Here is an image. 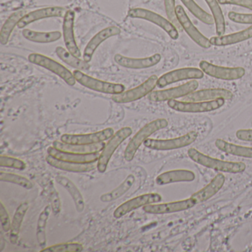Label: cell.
I'll return each mask as SVG.
<instances>
[{
  "mask_svg": "<svg viewBox=\"0 0 252 252\" xmlns=\"http://www.w3.org/2000/svg\"><path fill=\"white\" fill-rule=\"evenodd\" d=\"M132 134V129L129 126H125L118 130L109 139L105 144L97 161V169L100 173H104L107 170L110 160L119 146L127 139Z\"/></svg>",
  "mask_w": 252,
  "mask_h": 252,
  "instance_id": "3957f363",
  "label": "cell"
},
{
  "mask_svg": "<svg viewBox=\"0 0 252 252\" xmlns=\"http://www.w3.org/2000/svg\"><path fill=\"white\" fill-rule=\"evenodd\" d=\"M47 153L49 156L59 160L78 163H95L98 161L100 156V153L86 155L74 154V153L60 151L54 147H50L47 150Z\"/></svg>",
  "mask_w": 252,
  "mask_h": 252,
  "instance_id": "7402d4cb",
  "label": "cell"
},
{
  "mask_svg": "<svg viewBox=\"0 0 252 252\" xmlns=\"http://www.w3.org/2000/svg\"><path fill=\"white\" fill-rule=\"evenodd\" d=\"M29 207L30 205L29 203H21L14 213L12 222H11V231H10V241L13 244H16L18 241L19 234L21 229L22 224Z\"/></svg>",
  "mask_w": 252,
  "mask_h": 252,
  "instance_id": "d6a6232c",
  "label": "cell"
},
{
  "mask_svg": "<svg viewBox=\"0 0 252 252\" xmlns=\"http://www.w3.org/2000/svg\"><path fill=\"white\" fill-rule=\"evenodd\" d=\"M204 76V73L201 70L195 67H186V68L178 69L165 73L158 78L157 87L163 88L168 85H172L181 81L189 80V79H201Z\"/></svg>",
  "mask_w": 252,
  "mask_h": 252,
  "instance_id": "5bb4252c",
  "label": "cell"
},
{
  "mask_svg": "<svg viewBox=\"0 0 252 252\" xmlns=\"http://www.w3.org/2000/svg\"><path fill=\"white\" fill-rule=\"evenodd\" d=\"M67 10L63 7H48L41 8L26 14L19 22L17 27L24 29L29 24L39 21L43 19L52 18V17H64Z\"/></svg>",
  "mask_w": 252,
  "mask_h": 252,
  "instance_id": "ac0fdd59",
  "label": "cell"
},
{
  "mask_svg": "<svg viewBox=\"0 0 252 252\" xmlns=\"http://www.w3.org/2000/svg\"><path fill=\"white\" fill-rule=\"evenodd\" d=\"M0 181L2 182L10 183L20 186L27 190L33 188V184L32 181L26 177L17 174L10 173V172H0Z\"/></svg>",
  "mask_w": 252,
  "mask_h": 252,
  "instance_id": "74e56055",
  "label": "cell"
},
{
  "mask_svg": "<svg viewBox=\"0 0 252 252\" xmlns=\"http://www.w3.org/2000/svg\"><path fill=\"white\" fill-rule=\"evenodd\" d=\"M221 5H234L252 11V0H218Z\"/></svg>",
  "mask_w": 252,
  "mask_h": 252,
  "instance_id": "f6af8a7d",
  "label": "cell"
},
{
  "mask_svg": "<svg viewBox=\"0 0 252 252\" xmlns=\"http://www.w3.org/2000/svg\"><path fill=\"white\" fill-rule=\"evenodd\" d=\"M199 83L197 80L190 81L187 83L175 88L163 91H153L148 95L150 101L153 102H162V101H170L176 98H182L191 93L194 92L198 88Z\"/></svg>",
  "mask_w": 252,
  "mask_h": 252,
  "instance_id": "30bf717a",
  "label": "cell"
},
{
  "mask_svg": "<svg viewBox=\"0 0 252 252\" xmlns=\"http://www.w3.org/2000/svg\"><path fill=\"white\" fill-rule=\"evenodd\" d=\"M198 134L195 131H191L182 136L170 139H153L148 138L144 141V145L150 150L157 151H168L178 150L191 145L197 140Z\"/></svg>",
  "mask_w": 252,
  "mask_h": 252,
  "instance_id": "8992f818",
  "label": "cell"
},
{
  "mask_svg": "<svg viewBox=\"0 0 252 252\" xmlns=\"http://www.w3.org/2000/svg\"><path fill=\"white\" fill-rule=\"evenodd\" d=\"M29 61L36 65L40 66L52 72L54 74L61 78L69 86H74L76 85V80L73 76V73L55 60L43 54L34 53L29 56Z\"/></svg>",
  "mask_w": 252,
  "mask_h": 252,
  "instance_id": "ba28073f",
  "label": "cell"
},
{
  "mask_svg": "<svg viewBox=\"0 0 252 252\" xmlns=\"http://www.w3.org/2000/svg\"><path fill=\"white\" fill-rule=\"evenodd\" d=\"M63 37L66 48L70 54L78 58H81L82 53L76 43L74 34L75 12L73 10H67L63 17Z\"/></svg>",
  "mask_w": 252,
  "mask_h": 252,
  "instance_id": "e0dca14e",
  "label": "cell"
},
{
  "mask_svg": "<svg viewBox=\"0 0 252 252\" xmlns=\"http://www.w3.org/2000/svg\"><path fill=\"white\" fill-rule=\"evenodd\" d=\"M188 156L191 160L201 166L218 172L226 173H240L246 169V163L243 162H231L215 158L207 155L203 154L194 148L188 150Z\"/></svg>",
  "mask_w": 252,
  "mask_h": 252,
  "instance_id": "6da1fadb",
  "label": "cell"
},
{
  "mask_svg": "<svg viewBox=\"0 0 252 252\" xmlns=\"http://www.w3.org/2000/svg\"><path fill=\"white\" fill-rule=\"evenodd\" d=\"M164 5L168 20L178 29V31H182V27L177 19L176 13H175V9H176L175 0H164Z\"/></svg>",
  "mask_w": 252,
  "mask_h": 252,
  "instance_id": "60d3db41",
  "label": "cell"
},
{
  "mask_svg": "<svg viewBox=\"0 0 252 252\" xmlns=\"http://www.w3.org/2000/svg\"><path fill=\"white\" fill-rule=\"evenodd\" d=\"M252 38V26L241 32L237 33H231L228 35H222V36H213L211 38L210 43L215 46L221 47L227 46V45H234L244 42L248 39Z\"/></svg>",
  "mask_w": 252,
  "mask_h": 252,
  "instance_id": "4316f807",
  "label": "cell"
},
{
  "mask_svg": "<svg viewBox=\"0 0 252 252\" xmlns=\"http://www.w3.org/2000/svg\"><path fill=\"white\" fill-rule=\"evenodd\" d=\"M106 143L100 142L89 145H77L70 144L63 141H55L53 143V147L60 151L66 153H74V154H93V153H101L105 146Z\"/></svg>",
  "mask_w": 252,
  "mask_h": 252,
  "instance_id": "484cf974",
  "label": "cell"
},
{
  "mask_svg": "<svg viewBox=\"0 0 252 252\" xmlns=\"http://www.w3.org/2000/svg\"><path fill=\"white\" fill-rule=\"evenodd\" d=\"M73 73L78 83L91 91L110 95H117L125 91V86L122 84L112 83L99 80L85 74L82 70H76Z\"/></svg>",
  "mask_w": 252,
  "mask_h": 252,
  "instance_id": "277c9868",
  "label": "cell"
},
{
  "mask_svg": "<svg viewBox=\"0 0 252 252\" xmlns=\"http://www.w3.org/2000/svg\"><path fill=\"white\" fill-rule=\"evenodd\" d=\"M46 161L50 166L56 169L65 171V172H74V173L90 172L97 167V165H95V163H78L64 161V160H59L55 158H53L49 155H48L46 157Z\"/></svg>",
  "mask_w": 252,
  "mask_h": 252,
  "instance_id": "603a6c76",
  "label": "cell"
},
{
  "mask_svg": "<svg viewBox=\"0 0 252 252\" xmlns=\"http://www.w3.org/2000/svg\"><path fill=\"white\" fill-rule=\"evenodd\" d=\"M234 97V94L223 88H211V89L200 90L194 91L186 96L183 97L184 101H212L217 98H224L229 100Z\"/></svg>",
  "mask_w": 252,
  "mask_h": 252,
  "instance_id": "44dd1931",
  "label": "cell"
},
{
  "mask_svg": "<svg viewBox=\"0 0 252 252\" xmlns=\"http://www.w3.org/2000/svg\"><path fill=\"white\" fill-rule=\"evenodd\" d=\"M199 67L205 74L220 80H238L246 74V70L243 67H221L204 60L200 62Z\"/></svg>",
  "mask_w": 252,
  "mask_h": 252,
  "instance_id": "8fae6325",
  "label": "cell"
},
{
  "mask_svg": "<svg viewBox=\"0 0 252 252\" xmlns=\"http://www.w3.org/2000/svg\"><path fill=\"white\" fill-rule=\"evenodd\" d=\"M158 80V76L153 75L139 86L124 91L122 94L113 95L112 100L118 104H127L141 99L153 92L157 87Z\"/></svg>",
  "mask_w": 252,
  "mask_h": 252,
  "instance_id": "9c48e42d",
  "label": "cell"
},
{
  "mask_svg": "<svg viewBox=\"0 0 252 252\" xmlns=\"http://www.w3.org/2000/svg\"><path fill=\"white\" fill-rule=\"evenodd\" d=\"M182 3L185 5L186 8L200 22L204 24L212 26L215 23L213 17L208 14L204 10L202 9L194 0H181Z\"/></svg>",
  "mask_w": 252,
  "mask_h": 252,
  "instance_id": "8d00e7d4",
  "label": "cell"
},
{
  "mask_svg": "<svg viewBox=\"0 0 252 252\" xmlns=\"http://www.w3.org/2000/svg\"><path fill=\"white\" fill-rule=\"evenodd\" d=\"M161 60V56L156 54L151 57L145 58H129L122 54H116L114 57V61L119 65L128 69H146L154 67L158 64Z\"/></svg>",
  "mask_w": 252,
  "mask_h": 252,
  "instance_id": "ffe728a7",
  "label": "cell"
},
{
  "mask_svg": "<svg viewBox=\"0 0 252 252\" xmlns=\"http://www.w3.org/2000/svg\"><path fill=\"white\" fill-rule=\"evenodd\" d=\"M228 17L231 21L239 24L252 25V14H240V13L230 11Z\"/></svg>",
  "mask_w": 252,
  "mask_h": 252,
  "instance_id": "b9f144b4",
  "label": "cell"
},
{
  "mask_svg": "<svg viewBox=\"0 0 252 252\" xmlns=\"http://www.w3.org/2000/svg\"><path fill=\"white\" fill-rule=\"evenodd\" d=\"M205 2L212 11L216 27L217 35L219 36H222L225 32V22L219 2L218 0H205Z\"/></svg>",
  "mask_w": 252,
  "mask_h": 252,
  "instance_id": "d590c367",
  "label": "cell"
},
{
  "mask_svg": "<svg viewBox=\"0 0 252 252\" xmlns=\"http://www.w3.org/2000/svg\"><path fill=\"white\" fill-rule=\"evenodd\" d=\"M27 14L26 10H19L16 12L13 13L2 26L1 32H0V42L2 45H7L9 42L11 33L14 31V28L17 26L19 22Z\"/></svg>",
  "mask_w": 252,
  "mask_h": 252,
  "instance_id": "4dcf8cb0",
  "label": "cell"
},
{
  "mask_svg": "<svg viewBox=\"0 0 252 252\" xmlns=\"http://www.w3.org/2000/svg\"><path fill=\"white\" fill-rule=\"evenodd\" d=\"M23 36L30 42L47 44L57 42L61 39L62 33L60 32H39L30 29H24L23 31Z\"/></svg>",
  "mask_w": 252,
  "mask_h": 252,
  "instance_id": "1f68e13d",
  "label": "cell"
},
{
  "mask_svg": "<svg viewBox=\"0 0 252 252\" xmlns=\"http://www.w3.org/2000/svg\"><path fill=\"white\" fill-rule=\"evenodd\" d=\"M128 16L131 18L141 19L156 25L163 29L173 40H176L179 37L178 29L169 20L150 10L141 8H132L128 11Z\"/></svg>",
  "mask_w": 252,
  "mask_h": 252,
  "instance_id": "52a82bcc",
  "label": "cell"
},
{
  "mask_svg": "<svg viewBox=\"0 0 252 252\" xmlns=\"http://www.w3.org/2000/svg\"><path fill=\"white\" fill-rule=\"evenodd\" d=\"M225 178L223 174L219 173L211 181L208 185L194 193L191 196V198L195 201L196 203H203L215 196L223 187Z\"/></svg>",
  "mask_w": 252,
  "mask_h": 252,
  "instance_id": "cb8c5ba5",
  "label": "cell"
},
{
  "mask_svg": "<svg viewBox=\"0 0 252 252\" xmlns=\"http://www.w3.org/2000/svg\"><path fill=\"white\" fill-rule=\"evenodd\" d=\"M0 166L2 167L12 168L18 170H24L26 168V163L23 160L10 156H0Z\"/></svg>",
  "mask_w": 252,
  "mask_h": 252,
  "instance_id": "ab89813d",
  "label": "cell"
},
{
  "mask_svg": "<svg viewBox=\"0 0 252 252\" xmlns=\"http://www.w3.org/2000/svg\"><path fill=\"white\" fill-rule=\"evenodd\" d=\"M195 179V174L187 169H175L160 174L156 178L158 185L163 186L178 182H191Z\"/></svg>",
  "mask_w": 252,
  "mask_h": 252,
  "instance_id": "d4e9b609",
  "label": "cell"
},
{
  "mask_svg": "<svg viewBox=\"0 0 252 252\" xmlns=\"http://www.w3.org/2000/svg\"><path fill=\"white\" fill-rule=\"evenodd\" d=\"M56 181L68 191L74 202L76 211L79 213H82L85 210V200H84L83 195L79 191L78 187L75 185L74 183L70 181L67 177L62 176V175L56 177Z\"/></svg>",
  "mask_w": 252,
  "mask_h": 252,
  "instance_id": "83f0119b",
  "label": "cell"
},
{
  "mask_svg": "<svg viewBox=\"0 0 252 252\" xmlns=\"http://www.w3.org/2000/svg\"><path fill=\"white\" fill-rule=\"evenodd\" d=\"M197 203L191 197L185 200L169 202L165 203H153L143 207V210L151 215H165V214L175 213L182 212L194 207Z\"/></svg>",
  "mask_w": 252,
  "mask_h": 252,
  "instance_id": "2e32d148",
  "label": "cell"
},
{
  "mask_svg": "<svg viewBox=\"0 0 252 252\" xmlns=\"http://www.w3.org/2000/svg\"><path fill=\"white\" fill-rule=\"evenodd\" d=\"M135 182V175L130 174L126 177V179L120 185L118 186L117 187L113 189L111 191L101 194V197H100V200L102 203H110V202L115 201V200L122 197L124 194H126L132 188Z\"/></svg>",
  "mask_w": 252,
  "mask_h": 252,
  "instance_id": "f1b7e54d",
  "label": "cell"
},
{
  "mask_svg": "<svg viewBox=\"0 0 252 252\" xmlns=\"http://www.w3.org/2000/svg\"><path fill=\"white\" fill-rule=\"evenodd\" d=\"M114 135L113 128H106L98 132L88 134H64L62 135L61 141L67 144L77 145H89L104 142Z\"/></svg>",
  "mask_w": 252,
  "mask_h": 252,
  "instance_id": "7c38bea8",
  "label": "cell"
},
{
  "mask_svg": "<svg viewBox=\"0 0 252 252\" xmlns=\"http://www.w3.org/2000/svg\"><path fill=\"white\" fill-rule=\"evenodd\" d=\"M84 247L79 243H60L48 246L40 251L41 252H81Z\"/></svg>",
  "mask_w": 252,
  "mask_h": 252,
  "instance_id": "f35d334b",
  "label": "cell"
},
{
  "mask_svg": "<svg viewBox=\"0 0 252 252\" xmlns=\"http://www.w3.org/2000/svg\"><path fill=\"white\" fill-rule=\"evenodd\" d=\"M169 125V122L165 119H158L144 125L129 141L124 153V158L126 161L133 160L141 144L148 139L153 134L160 129H164Z\"/></svg>",
  "mask_w": 252,
  "mask_h": 252,
  "instance_id": "7a4b0ae2",
  "label": "cell"
},
{
  "mask_svg": "<svg viewBox=\"0 0 252 252\" xmlns=\"http://www.w3.org/2000/svg\"><path fill=\"white\" fill-rule=\"evenodd\" d=\"M236 136L241 141H252V129H239L236 132Z\"/></svg>",
  "mask_w": 252,
  "mask_h": 252,
  "instance_id": "bcb514c9",
  "label": "cell"
},
{
  "mask_svg": "<svg viewBox=\"0 0 252 252\" xmlns=\"http://www.w3.org/2000/svg\"><path fill=\"white\" fill-rule=\"evenodd\" d=\"M56 54L62 61L76 70H86L90 68V64L88 63L75 57L63 47H57L56 48Z\"/></svg>",
  "mask_w": 252,
  "mask_h": 252,
  "instance_id": "e575fe53",
  "label": "cell"
},
{
  "mask_svg": "<svg viewBox=\"0 0 252 252\" xmlns=\"http://www.w3.org/2000/svg\"><path fill=\"white\" fill-rule=\"evenodd\" d=\"M215 146L218 150L231 156L252 158V147L237 145L222 139H217Z\"/></svg>",
  "mask_w": 252,
  "mask_h": 252,
  "instance_id": "f546056e",
  "label": "cell"
},
{
  "mask_svg": "<svg viewBox=\"0 0 252 252\" xmlns=\"http://www.w3.org/2000/svg\"><path fill=\"white\" fill-rule=\"evenodd\" d=\"M175 13H176L177 19H178L180 25L182 27L183 30L185 31L186 33L197 45L204 48V49H208L212 46L210 40L206 38L204 35L202 34L199 32L198 29L193 25L190 19L189 18L187 13H186L185 10L181 5L176 6Z\"/></svg>",
  "mask_w": 252,
  "mask_h": 252,
  "instance_id": "9a60e30c",
  "label": "cell"
},
{
  "mask_svg": "<svg viewBox=\"0 0 252 252\" xmlns=\"http://www.w3.org/2000/svg\"><path fill=\"white\" fill-rule=\"evenodd\" d=\"M161 200V195L158 193H146L137 196L118 206L113 212V217L116 219H119L135 209L144 207L147 205L159 203Z\"/></svg>",
  "mask_w": 252,
  "mask_h": 252,
  "instance_id": "4fadbf2b",
  "label": "cell"
},
{
  "mask_svg": "<svg viewBox=\"0 0 252 252\" xmlns=\"http://www.w3.org/2000/svg\"><path fill=\"white\" fill-rule=\"evenodd\" d=\"M167 104L172 110L181 113H207L221 108L225 104V99L220 98L204 101H184L173 99L168 101Z\"/></svg>",
  "mask_w": 252,
  "mask_h": 252,
  "instance_id": "5b68a950",
  "label": "cell"
},
{
  "mask_svg": "<svg viewBox=\"0 0 252 252\" xmlns=\"http://www.w3.org/2000/svg\"><path fill=\"white\" fill-rule=\"evenodd\" d=\"M52 208L51 205L45 206L38 218L37 227H36V239L39 246L42 249H45L47 244L46 228L48 219L51 216Z\"/></svg>",
  "mask_w": 252,
  "mask_h": 252,
  "instance_id": "836d02e7",
  "label": "cell"
},
{
  "mask_svg": "<svg viewBox=\"0 0 252 252\" xmlns=\"http://www.w3.org/2000/svg\"><path fill=\"white\" fill-rule=\"evenodd\" d=\"M121 32H122L121 29L116 26H110V27L106 28L98 32L91 39L87 46L85 47L83 54L84 60L89 63L92 60L94 53L100 45H101L107 39L120 34Z\"/></svg>",
  "mask_w": 252,
  "mask_h": 252,
  "instance_id": "d6986e66",
  "label": "cell"
},
{
  "mask_svg": "<svg viewBox=\"0 0 252 252\" xmlns=\"http://www.w3.org/2000/svg\"><path fill=\"white\" fill-rule=\"evenodd\" d=\"M0 220H1L2 229L5 232L11 231V222H12L10 218L9 214L2 202L0 203Z\"/></svg>",
  "mask_w": 252,
  "mask_h": 252,
  "instance_id": "7bdbcfd3",
  "label": "cell"
},
{
  "mask_svg": "<svg viewBox=\"0 0 252 252\" xmlns=\"http://www.w3.org/2000/svg\"><path fill=\"white\" fill-rule=\"evenodd\" d=\"M49 195L52 212H54V215H58L61 211V201H60L58 191L54 188V186H51V191H50Z\"/></svg>",
  "mask_w": 252,
  "mask_h": 252,
  "instance_id": "ee69618b",
  "label": "cell"
}]
</instances>
